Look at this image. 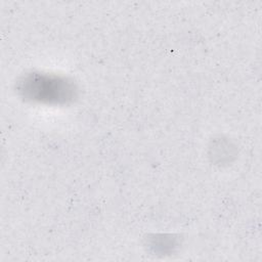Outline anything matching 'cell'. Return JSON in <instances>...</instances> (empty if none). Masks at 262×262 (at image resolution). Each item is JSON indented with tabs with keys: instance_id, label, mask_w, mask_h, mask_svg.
<instances>
[{
	"instance_id": "6da1fadb",
	"label": "cell",
	"mask_w": 262,
	"mask_h": 262,
	"mask_svg": "<svg viewBox=\"0 0 262 262\" xmlns=\"http://www.w3.org/2000/svg\"><path fill=\"white\" fill-rule=\"evenodd\" d=\"M25 91L35 99L62 100L70 98L72 88L64 80L50 78L47 76L30 77L25 82Z\"/></svg>"
}]
</instances>
